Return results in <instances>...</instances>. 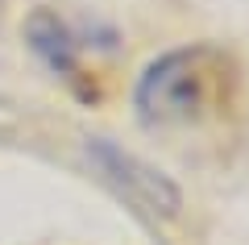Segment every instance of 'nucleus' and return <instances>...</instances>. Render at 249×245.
Listing matches in <instances>:
<instances>
[{"label":"nucleus","instance_id":"obj_1","mask_svg":"<svg viewBox=\"0 0 249 245\" xmlns=\"http://www.w3.org/2000/svg\"><path fill=\"white\" fill-rule=\"evenodd\" d=\"M208 50H170L150 62L137 83V113L145 125L191 121L208 104Z\"/></svg>","mask_w":249,"mask_h":245},{"label":"nucleus","instance_id":"obj_2","mask_svg":"<svg viewBox=\"0 0 249 245\" xmlns=\"http://www.w3.org/2000/svg\"><path fill=\"white\" fill-rule=\"evenodd\" d=\"M91 158L100 162V170H104L108 179H112L116 187H124V191L133 195L137 204H145L150 212H162V216H170V212L178 208V191L175 183H170L166 175H158L154 167H145L142 158L124 154V150L108 146V141H91Z\"/></svg>","mask_w":249,"mask_h":245},{"label":"nucleus","instance_id":"obj_3","mask_svg":"<svg viewBox=\"0 0 249 245\" xmlns=\"http://www.w3.org/2000/svg\"><path fill=\"white\" fill-rule=\"evenodd\" d=\"M25 34H29L34 54L54 71V75L75 79V71H79V50H75L71 29L62 25L54 13H34V17H29V25H25Z\"/></svg>","mask_w":249,"mask_h":245}]
</instances>
